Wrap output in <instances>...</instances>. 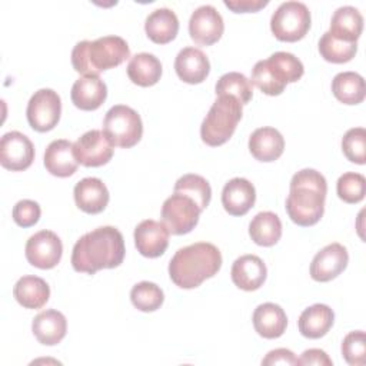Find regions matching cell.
<instances>
[{
	"label": "cell",
	"mask_w": 366,
	"mask_h": 366,
	"mask_svg": "<svg viewBox=\"0 0 366 366\" xmlns=\"http://www.w3.org/2000/svg\"><path fill=\"white\" fill-rule=\"evenodd\" d=\"M126 247L123 234L113 226H102L83 234L73 246L71 266L76 272L94 274L122 264Z\"/></svg>",
	"instance_id": "obj_1"
},
{
	"label": "cell",
	"mask_w": 366,
	"mask_h": 366,
	"mask_svg": "<svg viewBox=\"0 0 366 366\" xmlns=\"http://www.w3.org/2000/svg\"><path fill=\"white\" fill-rule=\"evenodd\" d=\"M327 183L315 169H303L293 174L290 192L286 199V212L297 226L316 224L325 212Z\"/></svg>",
	"instance_id": "obj_2"
},
{
	"label": "cell",
	"mask_w": 366,
	"mask_h": 366,
	"mask_svg": "<svg viewBox=\"0 0 366 366\" xmlns=\"http://www.w3.org/2000/svg\"><path fill=\"white\" fill-rule=\"evenodd\" d=\"M222 267L220 250L207 242L179 249L169 262V276L182 289H194Z\"/></svg>",
	"instance_id": "obj_3"
},
{
	"label": "cell",
	"mask_w": 366,
	"mask_h": 366,
	"mask_svg": "<svg viewBox=\"0 0 366 366\" xmlns=\"http://www.w3.org/2000/svg\"><path fill=\"white\" fill-rule=\"evenodd\" d=\"M127 57L130 49L119 36H104L93 41H79L71 51V64L77 73L99 76L100 71L117 67Z\"/></svg>",
	"instance_id": "obj_4"
},
{
	"label": "cell",
	"mask_w": 366,
	"mask_h": 366,
	"mask_svg": "<svg viewBox=\"0 0 366 366\" xmlns=\"http://www.w3.org/2000/svg\"><path fill=\"white\" fill-rule=\"evenodd\" d=\"M240 119V102L229 94L217 96L200 126L202 140L212 147L224 144L233 136Z\"/></svg>",
	"instance_id": "obj_5"
},
{
	"label": "cell",
	"mask_w": 366,
	"mask_h": 366,
	"mask_svg": "<svg viewBox=\"0 0 366 366\" xmlns=\"http://www.w3.org/2000/svg\"><path fill=\"white\" fill-rule=\"evenodd\" d=\"M103 133L113 147L129 149L140 142L143 123L136 110L124 104H116L104 116Z\"/></svg>",
	"instance_id": "obj_6"
},
{
	"label": "cell",
	"mask_w": 366,
	"mask_h": 366,
	"mask_svg": "<svg viewBox=\"0 0 366 366\" xmlns=\"http://www.w3.org/2000/svg\"><path fill=\"white\" fill-rule=\"evenodd\" d=\"M312 24L310 11L300 1L282 3L270 19V30L280 41L293 43L306 36Z\"/></svg>",
	"instance_id": "obj_7"
},
{
	"label": "cell",
	"mask_w": 366,
	"mask_h": 366,
	"mask_svg": "<svg viewBox=\"0 0 366 366\" xmlns=\"http://www.w3.org/2000/svg\"><path fill=\"white\" fill-rule=\"evenodd\" d=\"M200 213L202 209L192 197L173 192L162 206V223L172 234H186L194 229Z\"/></svg>",
	"instance_id": "obj_8"
},
{
	"label": "cell",
	"mask_w": 366,
	"mask_h": 366,
	"mask_svg": "<svg viewBox=\"0 0 366 366\" xmlns=\"http://www.w3.org/2000/svg\"><path fill=\"white\" fill-rule=\"evenodd\" d=\"M61 100L57 92L40 89L30 97L26 109L27 122L36 132L44 133L54 129L60 120Z\"/></svg>",
	"instance_id": "obj_9"
},
{
	"label": "cell",
	"mask_w": 366,
	"mask_h": 366,
	"mask_svg": "<svg viewBox=\"0 0 366 366\" xmlns=\"http://www.w3.org/2000/svg\"><path fill=\"white\" fill-rule=\"evenodd\" d=\"M24 253L31 266L39 269H53L61 259L63 244L54 232L40 230L30 236Z\"/></svg>",
	"instance_id": "obj_10"
},
{
	"label": "cell",
	"mask_w": 366,
	"mask_h": 366,
	"mask_svg": "<svg viewBox=\"0 0 366 366\" xmlns=\"http://www.w3.org/2000/svg\"><path fill=\"white\" fill-rule=\"evenodd\" d=\"M34 160V146L31 140L17 132H9L0 140V163L11 172H21L31 166Z\"/></svg>",
	"instance_id": "obj_11"
},
{
	"label": "cell",
	"mask_w": 366,
	"mask_h": 366,
	"mask_svg": "<svg viewBox=\"0 0 366 366\" xmlns=\"http://www.w3.org/2000/svg\"><path fill=\"white\" fill-rule=\"evenodd\" d=\"M77 162L86 167H99L110 162L114 147L103 132L89 130L73 143Z\"/></svg>",
	"instance_id": "obj_12"
},
{
	"label": "cell",
	"mask_w": 366,
	"mask_h": 366,
	"mask_svg": "<svg viewBox=\"0 0 366 366\" xmlns=\"http://www.w3.org/2000/svg\"><path fill=\"white\" fill-rule=\"evenodd\" d=\"M224 31V23L220 13L210 4L197 7L189 20V33L199 46L216 43Z\"/></svg>",
	"instance_id": "obj_13"
},
{
	"label": "cell",
	"mask_w": 366,
	"mask_h": 366,
	"mask_svg": "<svg viewBox=\"0 0 366 366\" xmlns=\"http://www.w3.org/2000/svg\"><path fill=\"white\" fill-rule=\"evenodd\" d=\"M349 254L343 244L330 243L316 253L310 263V276L316 282H329L337 277L347 266Z\"/></svg>",
	"instance_id": "obj_14"
},
{
	"label": "cell",
	"mask_w": 366,
	"mask_h": 366,
	"mask_svg": "<svg viewBox=\"0 0 366 366\" xmlns=\"http://www.w3.org/2000/svg\"><path fill=\"white\" fill-rule=\"evenodd\" d=\"M169 230L160 222L146 219L134 229V244L144 257H159L169 246Z\"/></svg>",
	"instance_id": "obj_15"
},
{
	"label": "cell",
	"mask_w": 366,
	"mask_h": 366,
	"mask_svg": "<svg viewBox=\"0 0 366 366\" xmlns=\"http://www.w3.org/2000/svg\"><path fill=\"white\" fill-rule=\"evenodd\" d=\"M232 282L242 290H257L266 280L267 269L263 260L256 254H243L233 262Z\"/></svg>",
	"instance_id": "obj_16"
},
{
	"label": "cell",
	"mask_w": 366,
	"mask_h": 366,
	"mask_svg": "<svg viewBox=\"0 0 366 366\" xmlns=\"http://www.w3.org/2000/svg\"><path fill=\"white\" fill-rule=\"evenodd\" d=\"M256 202L254 186L243 177L229 180L222 192V204L232 216H244Z\"/></svg>",
	"instance_id": "obj_17"
},
{
	"label": "cell",
	"mask_w": 366,
	"mask_h": 366,
	"mask_svg": "<svg viewBox=\"0 0 366 366\" xmlns=\"http://www.w3.org/2000/svg\"><path fill=\"white\" fill-rule=\"evenodd\" d=\"M70 97L77 109L92 112L104 103L107 97V87L99 76L86 74L74 81Z\"/></svg>",
	"instance_id": "obj_18"
},
{
	"label": "cell",
	"mask_w": 366,
	"mask_h": 366,
	"mask_svg": "<svg viewBox=\"0 0 366 366\" xmlns=\"http://www.w3.org/2000/svg\"><path fill=\"white\" fill-rule=\"evenodd\" d=\"M76 206L89 214L103 212L109 203V190L106 184L97 177H84L76 183L74 190Z\"/></svg>",
	"instance_id": "obj_19"
},
{
	"label": "cell",
	"mask_w": 366,
	"mask_h": 366,
	"mask_svg": "<svg viewBox=\"0 0 366 366\" xmlns=\"http://www.w3.org/2000/svg\"><path fill=\"white\" fill-rule=\"evenodd\" d=\"M174 70L184 83L199 84L209 76L210 63L200 49L184 47L176 56Z\"/></svg>",
	"instance_id": "obj_20"
},
{
	"label": "cell",
	"mask_w": 366,
	"mask_h": 366,
	"mask_svg": "<svg viewBox=\"0 0 366 366\" xmlns=\"http://www.w3.org/2000/svg\"><path fill=\"white\" fill-rule=\"evenodd\" d=\"M79 162L73 152V143L66 139L53 140L44 152V167L57 177H69L77 170Z\"/></svg>",
	"instance_id": "obj_21"
},
{
	"label": "cell",
	"mask_w": 366,
	"mask_h": 366,
	"mask_svg": "<svg viewBox=\"0 0 366 366\" xmlns=\"http://www.w3.org/2000/svg\"><path fill=\"white\" fill-rule=\"evenodd\" d=\"M249 150L259 162H274L285 150V139L274 127H259L249 137Z\"/></svg>",
	"instance_id": "obj_22"
},
{
	"label": "cell",
	"mask_w": 366,
	"mask_h": 366,
	"mask_svg": "<svg viewBox=\"0 0 366 366\" xmlns=\"http://www.w3.org/2000/svg\"><path fill=\"white\" fill-rule=\"evenodd\" d=\"M34 337L46 346H54L63 340L67 332V320L59 310L49 309L40 312L31 323Z\"/></svg>",
	"instance_id": "obj_23"
},
{
	"label": "cell",
	"mask_w": 366,
	"mask_h": 366,
	"mask_svg": "<svg viewBox=\"0 0 366 366\" xmlns=\"http://www.w3.org/2000/svg\"><path fill=\"white\" fill-rule=\"evenodd\" d=\"M254 330L264 339L280 337L287 326L285 310L276 303H262L253 312Z\"/></svg>",
	"instance_id": "obj_24"
},
{
	"label": "cell",
	"mask_w": 366,
	"mask_h": 366,
	"mask_svg": "<svg viewBox=\"0 0 366 366\" xmlns=\"http://www.w3.org/2000/svg\"><path fill=\"white\" fill-rule=\"evenodd\" d=\"M335 313L327 305L316 303L302 312L297 320L299 332L307 339L323 337L332 327Z\"/></svg>",
	"instance_id": "obj_25"
},
{
	"label": "cell",
	"mask_w": 366,
	"mask_h": 366,
	"mask_svg": "<svg viewBox=\"0 0 366 366\" xmlns=\"http://www.w3.org/2000/svg\"><path fill=\"white\" fill-rule=\"evenodd\" d=\"M144 31L153 43L166 44L177 36L179 19L176 13L167 7L156 9L147 16Z\"/></svg>",
	"instance_id": "obj_26"
},
{
	"label": "cell",
	"mask_w": 366,
	"mask_h": 366,
	"mask_svg": "<svg viewBox=\"0 0 366 366\" xmlns=\"http://www.w3.org/2000/svg\"><path fill=\"white\" fill-rule=\"evenodd\" d=\"M13 295L23 307L40 309L50 297V287L46 280L39 276H23L16 282Z\"/></svg>",
	"instance_id": "obj_27"
},
{
	"label": "cell",
	"mask_w": 366,
	"mask_h": 366,
	"mask_svg": "<svg viewBox=\"0 0 366 366\" xmlns=\"http://www.w3.org/2000/svg\"><path fill=\"white\" fill-rule=\"evenodd\" d=\"M363 30V17L357 9L352 6L339 7L330 20L329 33L340 40L357 43Z\"/></svg>",
	"instance_id": "obj_28"
},
{
	"label": "cell",
	"mask_w": 366,
	"mask_h": 366,
	"mask_svg": "<svg viewBox=\"0 0 366 366\" xmlns=\"http://www.w3.org/2000/svg\"><path fill=\"white\" fill-rule=\"evenodd\" d=\"M127 76L137 86H153L160 80L162 63L152 53H137L127 64Z\"/></svg>",
	"instance_id": "obj_29"
},
{
	"label": "cell",
	"mask_w": 366,
	"mask_h": 366,
	"mask_svg": "<svg viewBox=\"0 0 366 366\" xmlns=\"http://www.w3.org/2000/svg\"><path fill=\"white\" fill-rule=\"evenodd\" d=\"M249 234L259 246H273L282 237V222L273 212H260L252 219Z\"/></svg>",
	"instance_id": "obj_30"
},
{
	"label": "cell",
	"mask_w": 366,
	"mask_h": 366,
	"mask_svg": "<svg viewBox=\"0 0 366 366\" xmlns=\"http://www.w3.org/2000/svg\"><path fill=\"white\" fill-rule=\"evenodd\" d=\"M332 92L343 104H359L366 94L365 80L355 71L337 73L332 80Z\"/></svg>",
	"instance_id": "obj_31"
},
{
	"label": "cell",
	"mask_w": 366,
	"mask_h": 366,
	"mask_svg": "<svg viewBox=\"0 0 366 366\" xmlns=\"http://www.w3.org/2000/svg\"><path fill=\"white\" fill-rule=\"evenodd\" d=\"M266 61L277 81L285 86L297 81L305 73L303 63L295 54L287 51H276L266 59Z\"/></svg>",
	"instance_id": "obj_32"
},
{
	"label": "cell",
	"mask_w": 366,
	"mask_h": 366,
	"mask_svg": "<svg viewBox=\"0 0 366 366\" xmlns=\"http://www.w3.org/2000/svg\"><path fill=\"white\" fill-rule=\"evenodd\" d=\"M216 96H233L236 97L240 104H247L253 96L252 81L239 71H229L223 74L216 83Z\"/></svg>",
	"instance_id": "obj_33"
},
{
	"label": "cell",
	"mask_w": 366,
	"mask_h": 366,
	"mask_svg": "<svg viewBox=\"0 0 366 366\" xmlns=\"http://www.w3.org/2000/svg\"><path fill=\"white\" fill-rule=\"evenodd\" d=\"M356 51L357 43L336 39L329 31L323 33V36L319 40V53L326 61L330 63H347L355 57Z\"/></svg>",
	"instance_id": "obj_34"
},
{
	"label": "cell",
	"mask_w": 366,
	"mask_h": 366,
	"mask_svg": "<svg viewBox=\"0 0 366 366\" xmlns=\"http://www.w3.org/2000/svg\"><path fill=\"white\" fill-rule=\"evenodd\" d=\"M174 192L192 197L199 204L202 212L209 206L212 199V187L209 182L204 177L193 173L179 177L174 183Z\"/></svg>",
	"instance_id": "obj_35"
},
{
	"label": "cell",
	"mask_w": 366,
	"mask_h": 366,
	"mask_svg": "<svg viewBox=\"0 0 366 366\" xmlns=\"http://www.w3.org/2000/svg\"><path fill=\"white\" fill-rule=\"evenodd\" d=\"M130 300L142 312H154L163 305L164 295L156 283L140 282L132 287Z\"/></svg>",
	"instance_id": "obj_36"
},
{
	"label": "cell",
	"mask_w": 366,
	"mask_h": 366,
	"mask_svg": "<svg viewBox=\"0 0 366 366\" xmlns=\"http://www.w3.org/2000/svg\"><path fill=\"white\" fill-rule=\"evenodd\" d=\"M336 190H337V196L350 204L359 203L363 200L365 197V192H366V179L363 174L360 173H355V172H347L343 173L336 183Z\"/></svg>",
	"instance_id": "obj_37"
},
{
	"label": "cell",
	"mask_w": 366,
	"mask_h": 366,
	"mask_svg": "<svg viewBox=\"0 0 366 366\" xmlns=\"http://www.w3.org/2000/svg\"><path fill=\"white\" fill-rule=\"evenodd\" d=\"M343 154L356 164L366 163V130L363 127L349 129L342 139Z\"/></svg>",
	"instance_id": "obj_38"
},
{
	"label": "cell",
	"mask_w": 366,
	"mask_h": 366,
	"mask_svg": "<svg viewBox=\"0 0 366 366\" xmlns=\"http://www.w3.org/2000/svg\"><path fill=\"white\" fill-rule=\"evenodd\" d=\"M342 355L350 366H363L366 363V336L363 330L350 332L345 336Z\"/></svg>",
	"instance_id": "obj_39"
},
{
	"label": "cell",
	"mask_w": 366,
	"mask_h": 366,
	"mask_svg": "<svg viewBox=\"0 0 366 366\" xmlns=\"http://www.w3.org/2000/svg\"><path fill=\"white\" fill-rule=\"evenodd\" d=\"M252 84L267 96H279L286 89L285 84L276 80L266 60H259L252 70Z\"/></svg>",
	"instance_id": "obj_40"
},
{
	"label": "cell",
	"mask_w": 366,
	"mask_h": 366,
	"mask_svg": "<svg viewBox=\"0 0 366 366\" xmlns=\"http://www.w3.org/2000/svg\"><path fill=\"white\" fill-rule=\"evenodd\" d=\"M11 214L16 224H19L20 227H30L39 222L41 209L37 202L23 199L14 204Z\"/></svg>",
	"instance_id": "obj_41"
},
{
	"label": "cell",
	"mask_w": 366,
	"mask_h": 366,
	"mask_svg": "<svg viewBox=\"0 0 366 366\" xmlns=\"http://www.w3.org/2000/svg\"><path fill=\"white\" fill-rule=\"evenodd\" d=\"M262 365H299V359L295 356V353L289 349L279 347L274 350H270L264 359L262 360Z\"/></svg>",
	"instance_id": "obj_42"
},
{
	"label": "cell",
	"mask_w": 366,
	"mask_h": 366,
	"mask_svg": "<svg viewBox=\"0 0 366 366\" xmlns=\"http://www.w3.org/2000/svg\"><path fill=\"white\" fill-rule=\"evenodd\" d=\"M269 4L267 0H224V6L234 13H254Z\"/></svg>",
	"instance_id": "obj_43"
},
{
	"label": "cell",
	"mask_w": 366,
	"mask_h": 366,
	"mask_svg": "<svg viewBox=\"0 0 366 366\" xmlns=\"http://www.w3.org/2000/svg\"><path fill=\"white\" fill-rule=\"evenodd\" d=\"M299 365H316V366H332V359L322 349H307L302 353L299 359Z\"/></svg>",
	"instance_id": "obj_44"
}]
</instances>
